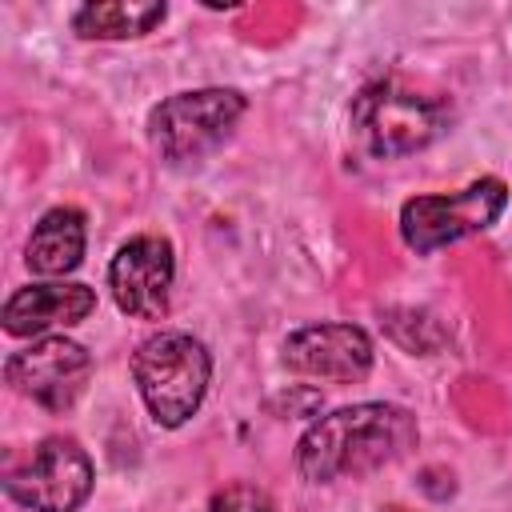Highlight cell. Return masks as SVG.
<instances>
[{
	"mask_svg": "<svg viewBox=\"0 0 512 512\" xmlns=\"http://www.w3.org/2000/svg\"><path fill=\"white\" fill-rule=\"evenodd\" d=\"M4 488L32 512H76L92 492V460L72 436H48L24 464L8 468Z\"/></svg>",
	"mask_w": 512,
	"mask_h": 512,
	"instance_id": "obj_6",
	"label": "cell"
},
{
	"mask_svg": "<svg viewBox=\"0 0 512 512\" xmlns=\"http://www.w3.org/2000/svg\"><path fill=\"white\" fill-rule=\"evenodd\" d=\"M96 308V292L88 284H28L4 304V332L36 336L56 324H80Z\"/></svg>",
	"mask_w": 512,
	"mask_h": 512,
	"instance_id": "obj_10",
	"label": "cell"
},
{
	"mask_svg": "<svg viewBox=\"0 0 512 512\" xmlns=\"http://www.w3.org/2000/svg\"><path fill=\"white\" fill-rule=\"evenodd\" d=\"M416 416L400 404L364 400L320 416L296 444V468L312 484L368 476L416 448Z\"/></svg>",
	"mask_w": 512,
	"mask_h": 512,
	"instance_id": "obj_1",
	"label": "cell"
},
{
	"mask_svg": "<svg viewBox=\"0 0 512 512\" xmlns=\"http://www.w3.org/2000/svg\"><path fill=\"white\" fill-rule=\"evenodd\" d=\"M244 116L236 88H196L160 100L148 116V140L168 164H188L216 152Z\"/></svg>",
	"mask_w": 512,
	"mask_h": 512,
	"instance_id": "obj_4",
	"label": "cell"
},
{
	"mask_svg": "<svg viewBox=\"0 0 512 512\" xmlns=\"http://www.w3.org/2000/svg\"><path fill=\"white\" fill-rule=\"evenodd\" d=\"M172 244L164 236H132L128 244L116 248L108 264V288L120 312L136 320H160L168 312V292H172Z\"/></svg>",
	"mask_w": 512,
	"mask_h": 512,
	"instance_id": "obj_8",
	"label": "cell"
},
{
	"mask_svg": "<svg viewBox=\"0 0 512 512\" xmlns=\"http://www.w3.org/2000/svg\"><path fill=\"white\" fill-rule=\"evenodd\" d=\"M132 380L140 388V400L148 404L152 420L164 428H180L204 400L212 380V356L208 348L180 328L152 332L140 340L132 356Z\"/></svg>",
	"mask_w": 512,
	"mask_h": 512,
	"instance_id": "obj_2",
	"label": "cell"
},
{
	"mask_svg": "<svg viewBox=\"0 0 512 512\" xmlns=\"http://www.w3.org/2000/svg\"><path fill=\"white\" fill-rule=\"evenodd\" d=\"M380 512H408V508H400V504H388V508H380Z\"/></svg>",
	"mask_w": 512,
	"mask_h": 512,
	"instance_id": "obj_14",
	"label": "cell"
},
{
	"mask_svg": "<svg viewBox=\"0 0 512 512\" xmlns=\"http://www.w3.org/2000/svg\"><path fill=\"white\" fill-rule=\"evenodd\" d=\"M92 376V356L68 336H40L4 360V380L48 412H68Z\"/></svg>",
	"mask_w": 512,
	"mask_h": 512,
	"instance_id": "obj_7",
	"label": "cell"
},
{
	"mask_svg": "<svg viewBox=\"0 0 512 512\" xmlns=\"http://www.w3.org/2000/svg\"><path fill=\"white\" fill-rule=\"evenodd\" d=\"M508 188L496 176H480L452 196H412L400 208V236L412 252H436L464 236H476L500 220Z\"/></svg>",
	"mask_w": 512,
	"mask_h": 512,
	"instance_id": "obj_5",
	"label": "cell"
},
{
	"mask_svg": "<svg viewBox=\"0 0 512 512\" xmlns=\"http://www.w3.org/2000/svg\"><path fill=\"white\" fill-rule=\"evenodd\" d=\"M284 364L300 376L356 384L372 368V340L356 324H308L284 340Z\"/></svg>",
	"mask_w": 512,
	"mask_h": 512,
	"instance_id": "obj_9",
	"label": "cell"
},
{
	"mask_svg": "<svg viewBox=\"0 0 512 512\" xmlns=\"http://www.w3.org/2000/svg\"><path fill=\"white\" fill-rule=\"evenodd\" d=\"M164 16L168 8L156 0H100V4H84L72 16V28L84 40H132L152 32Z\"/></svg>",
	"mask_w": 512,
	"mask_h": 512,
	"instance_id": "obj_12",
	"label": "cell"
},
{
	"mask_svg": "<svg viewBox=\"0 0 512 512\" xmlns=\"http://www.w3.org/2000/svg\"><path fill=\"white\" fill-rule=\"evenodd\" d=\"M84 260V212L80 208H48L24 248V264L36 276H64Z\"/></svg>",
	"mask_w": 512,
	"mask_h": 512,
	"instance_id": "obj_11",
	"label": "cell"
},
{
	"mask_svg": "<svg viewBox=\"0 0 512 512\" xmlns=\"http://www.w3.org/2000/svg\"><path fill=\"white\" fill-rule=\"evenodd\" d=\"M448 124V108L396 80H376L352 100V136L372 160H396L428 148Z\"/></svg>",
	"mask_w": 512,
	"mask_h": 512,
	"instance_id": "obj_3",
	"label": "cell"
},
{
	"mask_svg": "<svg viewBox=\"0 0 512 512\" xmlns=\"http://www.w3.org/2000/svg\"><path fill=\"white\" fill-rule=\"evenodd\" d=\"M208 512H276V508H272V500L260 488L232 484V488H224V492L212 496V508Z\"/></svg>",
	"mask_w": 512,
	"mask_h": 512,
	"instance_id": "obj_13",
	"label": "cell"
}]
</instances>
